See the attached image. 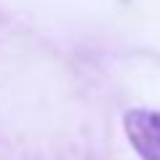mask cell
Here are the masks:
<instances>
[{
	"label": "cell",
	"mask_w": 160,
	"mask_h": 160,
	"mask_svg": "<svg viewBox=\"0 0 160 160\" xmlns=\"http://www.w3.org/2000/svg\"><path fill=\"white\" fill-rule=\"evenodd\" d=\"M123 128L142 160H160V112L158 109H131L123 118Z\"/></svg>",
	"instance_id": "cell-1"
}]
</instances>
